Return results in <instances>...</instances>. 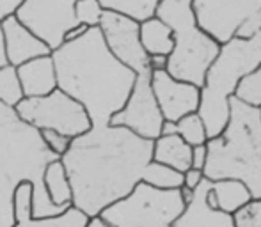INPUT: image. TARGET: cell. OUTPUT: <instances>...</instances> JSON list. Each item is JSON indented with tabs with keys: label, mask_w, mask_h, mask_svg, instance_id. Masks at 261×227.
Segmentation results:
<instances>
[{
	"label": "cell",
	"mask_w": 261,
	"mask_h": 227,
	"mask_svg": "<svg viewBox=\"0 0 261 227\" xmlns=\"http://www.w3.org/2000/svg\"><path fill=\"white\" fill-rule=\"evenodd\" d=\"M153 160V140L123 126H93L73 138L61 158L73 192V206L89 218L128 197Z\"/></svg>",
	"instance_id": "cell-1"
},
{
	"label": "cell",
	"mask_w": 261,
	"mask_h": 227,
	"mask_svg": "<svg viewBox=\"0 0 261 227\" xmlns=\"http://www.w3.org/2000/svg\"><path fill=\"white\" fill-rule=\"evenodd\" d=\"M59 89L86 108L93 126H109L132 94L137 73L107 48L98 27L52 52Z\"/></svg>",
	"instance_id": "cell-2"
},
{
	"label": "cell",
	"mask_w": 261,
	"mask_h": 227,
	"mask_svg": "<svg viewBox=\"0 0 261 227\" xmlns=\"http://www.w3.org/2000/svg\"><path fill=\"white\" fill-rule=\"evenodd\" d=\"M61 160L45 144L41 131L0 103V227H14L13 197L21 183H31L32 217H59L69 208L55 206L43 183L46 165Z\"/></svg>",
	"instance_id": "cell-3"
},
{
	"label": "cell",
	"mask_w": 261,
	"mask_h": 227,
	"mask_svg": "<svg viewBox=\"0 0 261 227\" xmlns=\"http://www.w3.org/2000/svg\"><path fill=\"white\" fill-rule=\"evenodd\" d=\"M208 160L204 178L237 179L261 199V108L231 98L229 123L206 142Z\"/></svg>",
	"instance_id": "cell-4"
},
{
	"label": "cell",
	"mask_w": 261,
	"mask_h": 227,
	"mask_svg": "<svg viewBox=\"0 0 261 227\" xmlns=\"http://www.w3.org/2000/svg\"><path fill=\"white\" fill-rule=\"evenodd\" d=\"M261 64V32L251 39H231L220 45L201 87L199 117L208 140L219 137L229 123V103L240 82Z\"/></svg>",
	"instance_id": "cell-5"
},
{
	"label": "cell",
	"mask_w": 261,
	"mask_h": 227,
	"mask_svg": "<svg viewBox=\"0 0 261 227\" xmlns=\"http://www.w3.org/2000/svg\"><path fill=\"white\" fill-rule=\"evenodd\" d=\"M155 16L171 27L174 38V50L167 57L165 71L176 80L203 87L220 45L199 27L194 0H162Z\"/></svg>",
	"instance_id": "cell-6"
},
{
	"label": "cell",
	"mask_w": 261,
	"mask_h": 227,
	"mask_svg": "<svg viewBox=\"0 0 261 227\" xmlns=\"http://www.w3.org/2000/svg\"><path fill=\"white\" fill-rule=\"evenodd\" d=\"M187 204L179 190H158L139 183L124 199L100 213L110 227H172Z\"/></svg>",
	"instance_id": "cell-7"
},
{
	"label": "cell",
	"mask_w": 261,
	"mask_h": 227,
	"mask_svg": "<svg viewBox=\"0 0 261 227\" xmlns=\"http://www.w3.org/2000/svg\"><path fill=\"white\" fill-rule=\"evenodd\" d=\"M197 23L219 45L261 32V0H194Z\"/></svg>",
	"instance_id": "cell-8"
},
{
	"label": "cell",
	"mask_w": 261,
	"mask_h": 227,
	"mask_svg": "<svg viewBox=\"0 0 261 227\" xmlns=\"http://www.w3.org/2000/svg\"><path fill=\"white\" fill-rule=\"evenodd\" d=\"M21 121L43 130H54L73 138L93 128L86 108L61 89L41 98H25L14 108Z\"/></svg>",
	"instance_id": "cell-9"
},
{
	"label": "cell",
	"mask_w": 261,
	"mask_h": 227,
	"mask_svg": "<svg viewBox=\"0 0 261 227\" xmlns=\"http://www.w3.org/2000/svg\"><path fill=\"white\" fill-rule=\"evenodd\" d=\"M76 2L79 0H25L16 18L54 52L64 45L66 34L79 27Z\"/></svg>",
	"instance_id": "cell-10"
},
{
	"label": "cell",
	"mask_w": 261,
	"mask_h": 227,
	"mask_svg": "<svg viewBox=\"0 0 261 227\" xmlns=\"http://www.w3.org/2000/svg\"><path fill=\"white\" fill-rule=\"evenodd\" d=\"M151 73L153 71L139 73L130 98L124 107L112 117L110 124L128 128L139 137L155 142L162 135L165 119L151 89Z\"/></svg>",
	"instance_id": "cell-11"
},
{
	"label": "cell",
	"mask_w": 261,
	"mask_h": 227,
	"mask_svg": "<svg viewBox=\"0 0 261 227\" xmlns=\"http://www.w3.org/2000/svg\"><path fill=\"white\" fill-rule=\"evenodd\" d=\"M107 48L114 57L130 68L134 73L153 71L151 57L146 53L141 43V23L123 14L103 11L100 27Z\"/></svg>",
	"instance_id": "cell-12"
},
{
	"label": "cell",
	"mask_w": 261,
	"mask_h": 227,
	"mask_svg": "<svg viewBox=\"0 0 261 227\" xmlns=\"http://www.w3.org/2000/svg\"><path fill=\"white\" fill-rule=\"evenodd\" d=\"M151 89L165 121L178 123L185 116L199 110L201 87L172 78L165 69H153Z\"/></svg>",
	"instance_id": "cell-13"
},
{
	"label": "cell",
	"mask_w": 261,
	"mask_h": 227,
	"mask_svg": "<svg viewBox=\"0 0 261 227\" xmlns=\"http://www.w3.org/2000/svg\"><path fill=\"white\" fill-rule=\"evenodd\" d=\"M0 25H2L7 64L18 68L32 59L52 55L48 45L41 41L34 32L29 31L16 16L6 18L4 21H0Z\"/></svg>",
	"instance_id": "cell-14"
},
{
	"label": "cell",
	"mask_w": 261,
	"mask_h": 227,
	"mask_svg": "<svg viewBox=\"0 0 261 227\" xmlns=\"http://www.w3.org/2000/svg\"><path fill=\"white\" fill-rule=\"evenodd\" d=\"M32 188L31 183H21L13 197L14 227H86L89 217L80 210L71 206L59 217L52 218H34L32 217Z\"/></svg>",
	"instance_id": "cell-15"
},
{
	"label": "cell",
	"mask_w": 261,
	"mask_h": 227,
	"mask_svg": "<svg viewBox=\"0 0 261 227\" xmlns=\"http://www.w3.org/2000/svg\"><path fill=\"white\" fill-rule=\"evenodd\" d=\"M212 190V179L204 178L194 190V197L185 206L183 213L176 218L172 227H234L233 215L213 210L208 206V192Z\"/></svg>",
	"instance_id": "cell-16"
},
{
	"label": "cell",
	"mask_w": 261,
	"mask_h": 227,
	"mask_svg": "<svg viewBox=\"0 0 261 227\" xmlns=\"http://www.w3.org/2000/svg\"><path fill=\"white\" fill-rule=\"evenodd\" d=\"M18 78L25 98H41L59 89L57 69L52 55L38 57L18 66Z\"/></svg>",
	"instance_id": "cell-17"
},
{
	"label": "cell",
	"mask_w": 261,
	"mask_h": 227,
	"mask_svg": "<svg viewBox=\"0 0 261 227\" xmlns=\"http://www.w3.org/2000/svg\"><path fill=\"white\" fill-rule=\"evenodd\" d=\"M153 160L185 174L192 169V146L179 135H160L153 142Z\"/></svg>",
	"instance_id": "cell-18"
},
{
	"label": "cell",
	"mask_w": 261,
	"mask_h": 227,
	"mask_svg": "<svg viewBox=\"0 0 261 227\" xmlns=\"http://www.w3.org/2000/svg\"><path fill=\"white\" fill-rule=\"evenodd\" d=\"M141 43L149 57H169L174 50L171 27L156 16L141 23Z\"/></svg>",
	"instance_id": "cell-19"
},
{
	"label": "cell",
	"mask_w": 261,
	"mask_h": 227,
	"mask_svg": "<svg viewBox=\"0 0 261 227\" xmlns=\"http://www.w3.org/2000/svg\"><path fill=\"white\" fill-rule=\"evenodd\" d=\"M212 193L217 199V206L224 213L234 215L238 210L252 201L249 188L237 179H217L212 181Z\"/></svg>",
	"instance_id": "cell-20"
},
{
	"label": "cell",
	"mask_w": 261,
	"mask_h": 227,
	"mask_svg": "<svg viewBox=\"0 0 261 227\" xmlns=\"http://www.w3.org/2000/svg\"><path fill=\"white\" fill-rule=\"evenodd\" d=\"M43 183H45L48 197L52 199V203L55 206H62V208L73 206L71 185H69L68 172H66L61 160H55V162L46 165L45 176H43Z\"/></svg>",
	"instance_id": "cell-21"
},
{
	"label": "cell",
	"mask_w": 261,
	"mask_h": 227,
	"mask_svg": "<svg viewBox=\"0 0 261 227\" xmlns=\"http://www.w3.org/2000/svg\"><path fill=\"white\" fill-rule=\"evenodd\" d=\"M98 2L101 4L103 11H112L142 23L155 16L162 0H98Z\"/></svg>",
	"instance_id": "cell-22"
},
{
	"label": "cell",
	"mask_w": 261,
	"mask_h": 227,
	"mask_svg": "<svg viewBox=\"0 0 261 227\" xmlns=\"http://www.w3.org/2000/svg\"><path fill=\"white\" fill-rule=\"evenodd\" d=\"M142 183L158 190H181L185 185L183 172L164 165V163H158L155 160H151L146 165L144 174H142Z\"/></svg>",
	"instance_id": "cell-23"
},
{
	"label": "cell",
	"mask_w": 261,
	"mask_h": 227,
	"mask_svg": "<svg viewBox=\"0 0 261 227\" xmlns=\"http://www.w3.org/2000/svg\"><path fill=\"white\" fill-rule=\"evenodd\" d=\"M21 100H25V94L18 78V69L11 64L0 68V103L16 108Z\"/></svg>",
	"instance_id": "cell-24"
},
{
	"label": "cell",
	"mask_w": 261,
	"mask_h": 227,
	"mask_svg": "<svg viewBox=\"0 0 261 227\" xmlns=\"http://www.w3.org/2000/svg\"><path fill=\"white\" fill-rule=\"evenodd\" d=\"M178 135L187 142L189 146L196 148V146H204L208 142V133L206 126H204L203 119L199 117V114H189L183 119H179L178 123Z\"/></svg>",
	"instance_id": "cell-25"
},
{
	"label": "cell",
	"mask_w": 261,
	"mask_h": 227,
	"mask_svg": "<svg viewBox=\"0 0 261 227\" xmlns=\"http://www.w3.org/2000/svg\"><path fill=\"white\" fill-rule=\"evenodd\" d=\"M234 98L252 107H261V64L242 80Z\"/></svg>",
	"instance_id": "cell-26"
},
{
	"label": "cell",
	"mask_w": 261,
	"mask_h": 227,
	"mask_svg": "<svg viewBox=\"0 0 261 227\" xmlns=\"http://www.w3.org/2000/svg\"><path fill=\"white\" fill-rule=\"evenodd\" d=\"M75 16L79 25H86L87 29L100 27L103 7L98 0H79L75 6Z\"/></svg>",
	"instance_id": "cell-27"
},
{
	"label": "cell",
	"mask_w": 261,
	"mask_h": 227,
	"mask_svg": "<svg viewBox=\"0 0 261 227\" xmlns=\"http://www.w3.org/2000/svg\"><path fill=\"white\" fill-rule=\"evenodd\" d=\"M234 227H261V199H252L233 215Z\"/></svg>",
	"instance_id": "cell-28"
},
{
	"label": "cell",
	"mask_w": 261,
	"mask_h": 227,
	"mask_svg": "<svg viewBox=\"0 0 261 227\" xmlns=\"http://www.w3.org/2000/svg\"><path fill=\"white\" fill-rule=\"evenodd\" d=\"M41 137H43V140H45V144L48 146L50 151H52L54 155H57L59 158H62V156L68 153L69 144H71V138L62 133H57V131H54V130H43Z\"/></svg>",
	"instance_id": "cell-29"
},
{
	"label": "cell",
	"mask_w": 261,
	"mask_h": 227,
	"mask_svg": "<svg viewBox=\"0 0 261 227\" xmlns=\"http://www.w3.org/2000/svg\"><path fill=\"white\" fill-rule=\"evenodd\" d=\"M23 4L25 0H0V21H4L9 16H16V13Z\"/></svg>",
	"instance_id": "cell-30"
},
{
	"label": "cell",
	"mask_w": 261,
	"mask_h": 227,
	"mask_svg": "<svg viewBox=\"0 0 261 227\" xmlns=\"http://www.w3.org/2000/svg\"><path fill=\"white\" fill-rule=\"evenodd\" d=\"M206 160H208V148H206V144L192 148V169L204 171Z\"/></svg>",
	"instance_id": "cell-31"
},
{
	"label": "cell",
	"mask_w": 261,
	"mask_h": 227,
	"mask_svg": "<svg viewBox=\"0 0 261 227\" xmlns=\"http://www.w3.org/2000/svg\"><path fill=\"white\" fill-rule=\"evenodd\" d=\"M204 179V172L203 171H197V169H189L183 174V181H185V185L183 186H187V188H190V190H196L197 186L201 185V181Z\"/></svg>",
	"instance_id": "cell-32"
},
{
	"label": "cell",
	"mask_w": 261,
	"mask_h": 227,
	"mask_svg": "<svg viewBox=\"0 0 261 227\" xmlns=\"http://www.w3.org/2000/svg\"><path fill=\"white\" fill-rule=\"evenodd\" d=\"M87 32V27L86 25H79V27H75V29H71V31L66 34V39H64V43H68V41H75V39H79V38H82L84 34Z\"/></svg>",
	"instance_id": "cell-33"
},
{
	"label": "cell",
	"mask_w": 261,
	"mask_h": 227,
	"mask_svg": "<svg viewBox=\"0 0 261 227\" xmlns=\"http://www.w3.org/2000/svg\"><path fill=\"white\" fill-rule=\"evenodd\" d=\"M162 135H178V124L165 121L164 126H162Z\"/></svg>",
	"instance_id": "cell-34"
},
{
	"label": "cell",
	"mask_w": 261,
	"mask_h": 227,
	"mask_svg": "<svg viewBox=\"0 0 261 227\" xmlns=\"http://www.w3.org/2000/svg\"><path fill=\"white\" fill-rule=\"evenodd\" d=\"M7 66V55H6V46H4V34H2V25H0V68Z\"/></svg>",
	"instance_id": "cell-35"
},
{
	"label": "cell",
	"mask_w": 261,
	"mask_h": 227,
	"mask_svg": "<svg viewBox=\"0 0 261 227\" xmlns=\"http://www.w3.org/2000/svg\"><path fill=\"white\" fill-rule=\"evenodd\" d=\"M167 68V57H151V69Z\"/></svg>",
	"instance_id": "cell-36"
},
{
	"label": "cell",
	"mask_w": 261,
	"mask_h": 227,
	"mask_svg": "<svg viewBox=\"0 0 261 227\" xmlns=\"http://www.w3.org/2000/svg\"><path fill=\"white\" fill-rule=\"evenodd\" d=\"M86 227H110V225L101 220L100 217H94V218H89V222H87Z\"/></svg>",
	"instance_id": "cell-37"
},
{
	"label": "cell",
	"mask_w": 261,
	"mask_h": 227,
	"mask_svg": "<svg viewBox=\"0 0 261 227\" xmlns=\"http://www.w3.org/2000/svg\"><path fill=\"white\" fill-rule=\"evenodd\" d=\"M179 192H181V199H183V203L189 204V203H190V199H192V197H194V190H190V188H187V186H183V188L179 190Z\"/></svg>",
	"instance_id": "cell-38"
},
{
	"label": "cell",
	"mask_w": 261,
	"mask_h": 227,
	"mask_svg": "<svg viewBox=\"0 0 261 227\" xmlns=\"http://www.w3.org/2000/svg\"><path fill=\"white\" fill-rule=\"evenodd\" d=\"M259 108H261V107H259Z\"/></svg>",
	"instance_id": "cell-39"
}]
</instances>
